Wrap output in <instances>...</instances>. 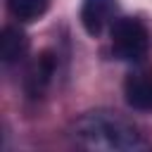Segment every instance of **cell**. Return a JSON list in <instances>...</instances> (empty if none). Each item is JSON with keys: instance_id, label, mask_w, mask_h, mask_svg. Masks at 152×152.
Here are the masks:
<instances>
[{"instance_id": "obj_1", "label": "cell", "mask_w": 152, "mask_h": 152, "mask_svg": "<svg viewBox=\"0 0 152 152\" xmlns=\"http://www.w3.org/2000/svg\"><path fill=\"white\" fill-rule=\"evenodd\" d=\"M71 140L86 150L107 152H138L147 150L150 142L142 138L138 126L112 109H93L81 114L69 126Z\"/></svg>"}, {"instance_id": "obj_2", "label": "cell", "mask_w": 152, "mask_h": 152, "mask_svg": "<svg viewBox=\"0 0 152 152\" xmlns=\"http://www.w3.org/2000/svg\"><path fill=\"white\" fill-rule=\"evenodd\" d=\"M112 52L124 62H140L150 52V31L135 17H116L109 26Z\"/></svg>"}, {"instance_id": "obj_6", "label": "cell", "mask_w": 152, "mask_h": 152, "mask_svg": "<svg viewBox=\"0 0 152 152\" xmlns=\"http://www.w3.org/2000/svg\"><path fill=\"white\" fill-rule=\"evenodd\" d=\"M28 52V36L14 26V24H7L0 33V59L5 64H17L26 57Z\"/></svg>"}, {"instance_id": "obj_5", "label": "cell", "mask_w": 152, "mask_h": 152, "mask_svg": "<svg viewBox=\"0 0 152 152\" xmlns=\"http://www.w3.org/2000/svg\"><path fill=\"white\" fill-rule=\"evenodd\" d=\"M124 97L128 107L138 112H152V74H131L124 83Z\"/></svg>"}, {"instance_id": "obj_7", "label": "cell", "mask_w": 152, "mask_h": 152, "mask_svg": "<svg viewBox=\"0 0 152 152\" xmlns=\"http://www.w3.org/2000/svg\"><path fill=\"white\" fill-rule=\"evenodd\" d=\"M48 7H50V0H7V10L19 24L38 21L48 12Z\"/></svg>"}, {"instance_id": "obj_4", "label": "cell", "mask_w": 152, "mask_h": 152, "mask_svg": "<svg viewBox=\"0 0 152 152\" xmlns=\"http://www.w3.org/2000/svg\"><path fill=\"white\" fill-rule=\"evenodd\" d=\"M57 71V57L52 52H40L26 69V78H24V86H26V93L31 97H38L45 93V88L50 86L52 76Z\"/></svg>"}, {"instance_id": "obj_3", "label": "cell", "mask_w": 152, "mask_h": 152, "mask_svg": "<svg viewBox=\"0 0 152 152\" xmlns=\"http://www.w3.org/2000/svg\"><path fill=\"white\" fill-rule=\"evenodd\" d=\"M116 12H119L116 0H83L81 10H78V19H81V26L86 28V33L90 38H97L104 33V28H109L114 24Z\"/></svg>"}]
</instances>
